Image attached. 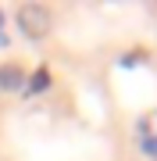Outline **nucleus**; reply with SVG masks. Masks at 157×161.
I'll use <instances>...</instances> for the list:
<instances>
[{
	"mask_svg": "<svg viewBox=\"0 0 157 161\" xmlns=\"http://www.w3.org/2000/svg\"><path fill=\"white\" fill-rule=\"evenodd\" d=\"M14 22H18V29H22L25 36H32V40L50 29V14H47L43 4H22L18 14H14Z\"/></svg>",
	"mask_w": 157,
	"mask_h": 161,
	"instance_id": "f257e3e1",
	"label": "nucleus"
},
{
	"mask_svg": "<svg viewBox=\"0 0 157 161\" xmlns=\"http://www.w3.org/2000/svg\"><path fill=\"white\" fill-rule=\"evenodd\" d=\"M0 90H4V93L25 90V72H22V64H14V61L0 64Z\"/></svg>",
	"mask_w": 157,
	"mask_h": 161,
	"instance_id": "f03ea898",
	"label": "nucleus"
},
{
	"mask_svg": "<svg viewBox=\"0 0 157 161\" xmlns=\"http://www.w3.org/2000/svg\"><path fill=\"white\" fill-rule=\"evenodd\" d=\"M139 136H146V140H157V111H150L143 122H139Z\"/></svg>",
	"mask_w": 157,
	"mask_h": 161,
	"instance_id": "7ed1b4c3",
	"label": "nucleus"
},
{
	"mask_svg": "<svg viewBox=\"0 0 157 161\" xmlns=\"http://www.w3.org/2000/svg\"><path fill=\"white\" fill-rule=\"evenodd\" d=\"M47 82H50V79H47V72H36L32 79L25 82V93H43V90H47Z\"/></svg>",
	"mask_w": 157,
	"mask_h": 161,
	"instance_id": "20e7f679",
	"label": "nucleus"
}]
</instances>
